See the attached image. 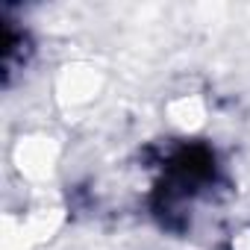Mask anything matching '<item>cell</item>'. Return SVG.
<instances>
[{"label": "cell", "mask_w": 250, "mask_h": 250, "mask_svg": "<svg viewBox=\"0 0 250 250\" xmlns=\"http://www.w3.org/2000/svg\"><path fill=\"white\" fill-rule=\"evenodd\" d=\"M215 183V159L206 147H183L168 165L162 180V215L188 212L200 194Z\"/></svg>", "instance_id": "6da1fadb"}]
</instances>
